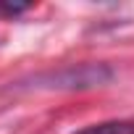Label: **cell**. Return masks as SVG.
<instances>
[{"label": "cell", "instance_id": "6da1fadb", "mask_svg": "<svg viewBox=\"0 0 134 134\" xmlns=\"http://www.w3.org/2000/svg\"><path fill=\"white\" fill-rule=\"evenodd\" d=\"M113 79V69L108 63H71L58 71H45L32 76L29 87L37 90H92L103 87Z\"/></svg>", "mask_w": 134, "mask_h": 134}, {"label": "cell", "instance_id": "7a4b0ae2", "mask_svg": "<svg viewBox=\"0 0 134 134\" xmlns=\"http://www.w3.org/2000/svg\"><path fill=\"white\" fill-rule=\"evenodd\" d=\"M74 134H134V121H100L82 126Z\"/></svg>", "mask_w": 134, "mask_h": 134}, {"label": "cell", "instance_id": "3957f363", "mask_svg": "<svg viewBox=\"0 0 134 134\" xmlns=\"http://www.w3.org/2000/svg\"><path fill=\"white\" fill-rule=\"evenodd\" d=\"M24 11H29V5H3L0 3V16H19V13H24Z\"/></svg>", "mask_w": 134, "mask_h": 134}]
</instances>
